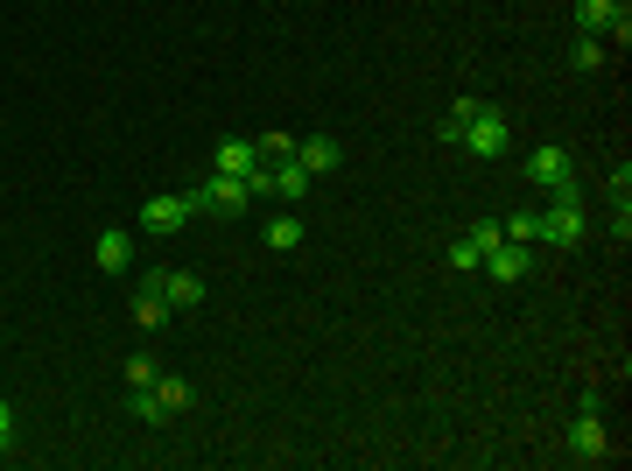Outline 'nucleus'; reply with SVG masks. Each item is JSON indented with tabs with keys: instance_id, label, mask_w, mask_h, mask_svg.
Listing matches in <instances>:
<instances>
[{
	"instance_id": "obj_1",
	"label": "nucleus",
	"mask_w": 632,
	"mask_h": 471,
	"mask_svg": "<svg viewBox=\"0 0 632 471\" xmlns=\"http://www.w3.org/2000/svg\"><path fill=\"white\" fill-rule=\"evenodd\" d=\"M577 35H604L611 56L632 50V8L625 0H577Z\"/></svg>"
},
{
	"instance_id": "obj_2",
	"label": "nucleus",
	"mask_w": 632,
	"mask_h": 471,
	"mask_svg": "<svg viewBox=\"0 0 632 471\" xmlns=\"http://www.w3.org/2000/svg\"><path fill=\"white\" fill-rule=\"evenodd\" d=\"M183 197H190V218H246L254 212L246 176H211V183H197V191H183Z\"/></svg>"
},
{
	"instance_id": "obj_3",
	"label": "nucleus",
	"mask_w": 632,
	"mask_h": 471,
	"mask_svg": "<svg viewBox=\"0 0 632 471\" xmlns=\"http://www.w3.org/2000/svg\"><path fill=\"white\" fill-rule=\"evenodd\" d=\"M563 450H569L577 464H604V458H611V437H604V402H598V394H583V402H577V422H569Z\"/></svg>"
},
{
	"instance_id": "obj_4",
	"label": "nucleus",
	"mask_w": 632,
	"mask_h": 471,
	"mask_svg": "<svg viewBox=\"0 0 632 471\" xmlns=\"http://www.w3.org/2000/svg\"><path fill=\"white\" fill-rule=\"evenodd\" d=\"M590 218H583V197H548V212H534V239H548V247H583Z\"/></svg>"
},
{
	"instance_id": "obj_5",
	"label": "nucleus",
	"mask_w": 632,
	"mask_h": 471,
	"mask_svg": "<svg viewBox=\"0 0 632 471\" xmlns=\"http://www.w3.org/2000/svg\"><path fill=\"white\" fill-rule=\"evenodd\" d=\"M506 141H513V127H506V113L500 106H478L471 113V127H464V135H457V148H464V156H478V162H500L506 156Z\"/></svg>"
},
{
	"instance_id": "obj_6",
	"label": "nucleus",
	"mask_w": 632,
	"mask_h": 471,
	"mask_svg": "<svg viewBox=\"0 0 632 471\" xmlns=\"http://www.w3.org/2000/svg\"><path fill=\"white\" fill-rule=\"evenodd\" d=\"M527 176L542 183L548 197H583V183H577V169H569V148H555V141H542L527 156Z\"/></svg>"
},
{
	"instance_id": "obj_7",
	"label": "nucleus",
	"mask_w": 632,
	"mask_h": 471,
	"mask_svg": "<svg viewBox=\"0 0 632 471\" xmlns=\"http://www.w3.org/2000/svg\"><path fill=\"white\" fill-rule=\"evenodd\" d=\"M127 310H133V324H141V331H162L169 317H176V310H169V296H162V281H156V275H141V281H133Z\"/></svg>"
},
{
	"instance_id": "obj_8",
	"label": "nucleus",
	"mask_w": 632,
	"mask_h": 471,
	"mask_svg": "<svg viewBox=\"0 0 632 471\" xmlns=\"http://www.w3.org/2000/svg\"><path fill=\"white\" fill-rule=\"evenodd\" d=\"M183 225H190V197L183 191H162V197H148L141 204V233H183Z\"/></svg>"
},
{
	"instance_id": "obj_9",
	"label": "nucleus",
	"mask_w": 632,
	"mask_h": 471,
	"mask_svg": "<svg viewBox=\"0 0 632 471\" xmlns=\"http://www.w3.org/2000/svg\"><path fill=\"white\" fill-rule=\"evenodd\" d=\"M485 275H492V281H527V275H534V247H521V239H500V247L485 254Z\"/></svg>"
},
{
	"instance_id": "obj_10",
	"label": "nucleus",
	"mask_w": 632,
	"mask_h": 471,
	"mask_svg": "<svg viewBox=\"0 0 632 471\" xmlns=\"http://www.w3.org/2000/svg\"><path fill=\"white\" fill-rule=\"evenodd\" d=\"M211 169H218V176H254V169H260V148L246 141V135H225L218 148H211Z\"/></svg>"
},
{
	"instance_id": "obj_11",
	"label": "nucleus",
	"mask_w": 632,
	"mask_h": 471,
	"mask_svg": "<svg viewBox=\"0 0 632 471\" xmlns=\"http://www.w3.org/2000/svg\"><path fill=\"white\" fill-rule=\"evenodd\" d=\"M156 281H162L169 310H197L204 303V275H190V268H156Z\"/></svg>"
},
{
	"instance_id": "obj_12",
	"label": "nucleus",
	"mask_w": 632,
	"mask_h": 471,
	"mask_svg": "<svg viewBox=\"0 0 632 471\" xmlns=\"http://www.w3.org/2000/svg\"><path fill=\"white\" fill-rule=\"evenodd\" d=\"M296 162L310 169V176H331V169L344 162V148H338V135H302L296 141Z\"/></svg>"
},
{
	"instance_id": "obj_13",
	"label": "nucleus",
	"mask_w": 632,
	"mask_h": 471,
	"mask_svg": "<svg viewBox=\"0 0 632 471\" xmlns=\"http://www.w3.org/2000/svg\"><path fill=\"white\" fill-rule=\"evenodd\" d=\"M260 247H267V254H296V247H302V218H296V204H281V212L260 225Z\"/></svg>"
},
{
	"instance_id": "obj_14",
	"label": "nucleus",
	"mask_w": 632,
	"mask_h": 471,
	"mask_svg": "<svg viewBox=\"0 0 632 471\" xmlns=\"http://www.w3.org/2000/svg\"><path fill=\"white\" fill-rule=\"evenodd\" d=\"M92 260H99V275H127L133 268V239L120 233V225H106L99 247H92Z\"/></svg>"
},
{
	"instance_id": "obj_15",
	"label": "nucleus",
	"mask_w": 632,
	"mask_h": 471,
	"mask_svg": "<svg viewBox=\"0 0 632 471\" xmlns=\"http://www.w3.org/2000/svg\"><path fill=\"white\" fill-rule=\"evenodd\" d=\"M310 183H317V176H310V169H302L296 156L275 162V204H302V197H310Z\"/></svg>"
},
{
	"instance_id": "obj_16",
	"label": "nucleus",
	"mask_w": 632,
	"mask_h": 471,
	"mask_svg": "<svg viewBox=\"0 0 632 471\" xmlns=\"http://www.w3.org/2000/svg\"><path fill=\"white\" fill-rule=\"evenodd\" d=\"M156 394H162V408H169V422H176V416H190V408H197V387H190V381H183V373H162V381H156Z\"/></svg>"
},
{
	"instance_id": "obj_17",
	"label": "nucleus",
	"mask_w": 632,
	"mask_h": 471,
	"mask_svg": "<svg viewBox=\"0 0 632 471\" xmlns=\"http://www.w3.org/2000/svg\"><path fill=\"white\" fill-rule=\"evenodd\" d=\"M127 416H133V422H148V429H162V422H169V408H162V394H156V387H127Z\"/></svg>"
},
{
	"instance_id": "obj_18",
	"label": "nucleus",
	"mask_w": 632,
	"mask_h": 471,
	"mask_svg": "<svg viewBox=\"0 0 632 471\" xmlns=\"http://www.w3.org/2000/svg\"><path fill=\"white\" fill-rule=\"evenodd\" d=\"M569 64H577V71H604V64H611L604 35H577V43H569Z\"/></svg>"
},
{
	"instance_id": "obj_19",
	"label": "nucleus",
	"mask_w": 632,
	"mask_h": 471,
	"mask_svg": "<svg viewBox=\"0 0 632 471\" xmlns=\"http://www.w3.org/2000/svg\"><path fill=\"white\" fill-rule=\"evenodd\" d=\"M120 381H127V387H156V381H162V360H156V352H133V360L120 366Z\"/></svg>"
},
{
	"instance_id": "obj_20",
	"label": "nucleus",
	"mask_w": 632,
	"mask_h": 471,
	"mask_svg": "<svg viewBox=\"0 0 632 471\" xmlns=\"http://www.w3.org/2000/svg\"><path fill=\"white\" fill-rule=\"evenodd\" d=\"M478 106H485V99H450V113H443V127H436V135H443V141L457 148V135L471 127V113H478Z\"/></svg>"
},
{
	"instance_id": "obj_21",
	"label": "nucleus",
	"mask_w": 632,
	"mask_h": 471,
	"mask_svg": "<svg viewBox=\"0 0 632 471\" xmlns=\"http://www.w3.org/2000/svg\"><path fill=\"white\" fill-rule=\"evenodd\" d=\"M22 450V416H14V402L0 394V458H14Z\"/></svg>"
},
{
	"instance_id": "obj_22",
	"label": "nucleus",
	"mask_w": 632,
	"mask_h": 471,
	"mask_svg": "<svg viewBox=\"0 0 632 471\" xmlns=\"http://www.w3.org/2000/svg\"><path fill=\"white\" fill-rule=\"evenodd\" d=\"M450 268H457V275H478V268H485V254L471 247V233H464V239H450Z\"/></svg>"
},
{
	"instance_id": "obj_23",
	"label": "nucleus",
	"mask_w": 632,
	"mask_h": 471,
	"mask_svg": "<svg viewBox=\"0 0 632 471\" xmlns=\"http://www.w3.org/2000/svg\"><path fill=\"white\" fill-rule=\"evenodd\" d=\"M254 148H260V162H289L296 156V135H254Z\"/></svg>"
},
{
	"instance_id": "obj_24",
	"label": "nucleus",
	"mask_w": 632,
	"mask_h": 471,
	"mask_svg": "<svg viewBox=\"0 0 632 471\" xmlns=\"http://www.w3.org/2000/svg\"><path fill=\"white\" fill-rule=\"evenodd\" d=\"M604 233H611V247H632V197L611 204V225H604Z\"/></svg>"
},
{
	"instance_id": "obj_25",
	"label": "nucleus",
	"mask_w": 632,
	"mask_h": 471,
	"mask_svg": "<svg viewBox=\"0 0 632 471\" xmlns=\"http://www.w3.org/2000/svg\"><path fill=\"white\" fill-rule=\"evenodd\" d=\"M604 197H611V204H625V197H632V162H619V169L604 176Z\"/></svg>"
},
{
	"instance_id": "obj_26",
	"label": "nucleus",
	"mask_w": 632,
	"mask_h": 471,
	"mask_svg": "<svg viewBox=\"0 0 632 471\" xmlns=\"http://www.w3.org/2000/svg\"><path fill=\"white\" fill-rule=\"evenodd\" d=\"M500 233H506V239H521V247H534V212H513Z\"/></svg>"
}]
</instances>
